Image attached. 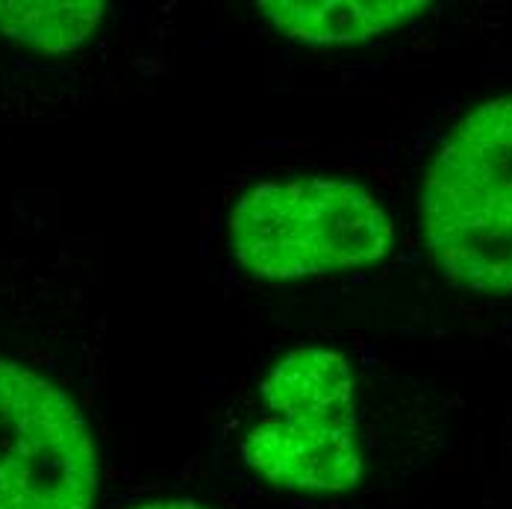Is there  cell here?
<instances>
[{"label": "cell", "instance_id": "8", "mask_svg": "<svg viewBox=\"0 0 512 509\" xmlns=\"http://www.w3.org/2000/svg\"><path fill=\"white\" fill-rule=\"evenodd\" d=\"M136 509H206L195 501H151V504H142Z\"/></svg>", "mask_w": 512, "mask_h": 509}, {"label": "cell", "instance_id": "4", "mask_svg": "<svg viewBox=\"0 0 512 509\" xmlns=\"http://www.w3.org/2000/svg\"><path fill=\"white\" fill-rule=\"evenodd\" d=\"M242 459L268 486L301 495H342L362 480L354 424L262 418L242 442Z\"/></svg>", "mask_w": 512, "mask_h": 509}, {"label": "cell", "instance_id": "2", "mask_svg": "<svg viewBox=\"0 0 512 509\" xmlns=\"http://www.w3.org/2000/svg\"><path fill=\"white\" fill-rule=\"evenodd\" d=\"M227 233L239 265L265 280L374 265L395 245L383 204L354 180L333 177L259 183L233 206Z\"/></svg>", "mask_w": 512, "mask_h": 509}, {"label": "cell", "instance_id": "6", "mask_svg": "<svg viewBox=\"0 0 512 509\" xmlns=\"http://www.w3.org/2000/svg\"><path fill=\"white\" fill-rule=\"evenodd\" d=\"M262 401L277 418L354 424V371L330 348H298L262 380Z\"/></svg>", "mask_w": 512, "mask_h": 509}, {"label": "cell", "instance_id": "5", "mask_svg": "<svg viewBox=\"0 0 512 509\" xmlns=\"http://www.w3.org/2000/svg\"><path fill=\"white\" fill-rule=\"evenodd\" d=\"M262 18L301 45H359L421 18L424 0H265Z\"/></svg>", "mask_w": 512, "mask_h": 509}, {"label": "cell", "instance_id": "1", "mask_svg": "<svg viewBox=\"0 0 512 509\" xmlns=\"http://www.w3.org/2000/svg\"><path fill=\"white\" fill-rule=\"evenodd\" d=\"M421 227L460 289L512 292V95L477 103L430 159Z\"/></svg>", "mask_w": 512, "mask_h": 509}, {"label": "cell", "instance_id": "7", "mask_svg": "<svg viewBox=\"0 0 512 509\" xmlns=\"http://www.w3.org/2000/svg\"><path fill=\"white\" fill-rule=\"evenodd\" d=\"M101 0L71 3H0V33L45 53H68L83 45L103 18Z\"/></svg>", "mask_w": 512, "mask_h": 509}, {"label": "cell", "instance_id": "3", "mask_svg": "<svg viewBox=\"0 0 512 509\" xmlns=\"http://www.w3.org/2000/svg\"><path fill=\"white\" fill-rule=\"evenodd\" d=\"M92 430L42 374L0 359V509H95Z\"/></svg>", "mask_w": 512, "mask_h": 509}]
</instances>
